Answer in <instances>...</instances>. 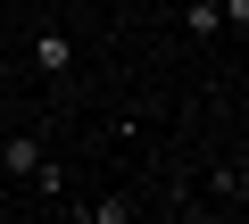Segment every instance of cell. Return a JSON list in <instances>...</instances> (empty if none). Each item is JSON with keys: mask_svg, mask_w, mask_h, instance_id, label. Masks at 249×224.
Instances as JSON below:
<instances>
[{"mask_svg": "<svg viewBox=\"0 0 249 224\" xmlns=\"http://www.w3.org/2000/svg\"><path fill=\"white\" fill-rule=\"evenodd\" d=\"M183 34L191 42H216L224 34V9H216V0H183Z\"/></svg>", "mask_w": 249, "mask_h": 224, "instance_id": "3957f363", "label": "cell"}, {"mask_svg": "<svg viewBox=\"0 0 249 224\" xmlns=\"http://www.w3.org/2000/svg\"><path fill=\"white\" fill-rule=\"evenodd\" d=\"M34 166H42V141H34V133H9V150H0V174H9V183H34Z\"/></svg>", "mask_w": 249, "mask_h": 224, "instance_id": "7a4b0ae2", "label": "cell"}, {"mask_svg": "<svg viewBox=\"0 0 249 224\" xmlns=\"http://www.w3.org/2000/svg\"><path fill=\"white\" fill-rule=\"evenodd\" d=\"M83 216H91V224H124V216H133V199H91Z\"/></svg>", "mask_w": 249, "mask_h": 224, "instance_id": "277c9868", "label": "cell"}, {"mask_svg": "<svg viewBox=\"0 0 249 224\" xmlns=\"http://www.w3.org/2000/svg\"><path fill=\"white\" fill-rule=\"evenodd\" d=\"M216 9H224V25H232V34H249V0H216Z\"/></svg>", "mask_w": 249, "mask_h": 224, "instance_id": "5b68a950", "label": "cell"}, {"mask_svg": "<svg viewBox=\"0 0 249 224\" xmlns=\"http://www.w3.org/2000/svg\"><path fill=\"white\" fill-rule=\"evenodd\" d=\"M34 67H42V75H67V67H75V34H67V25H42V34H34Z\"/></svg>", "mask_w": 249, "mask_h": 224, "instance_id": "6da1fadb", "label": "cell"}]
</instances>
